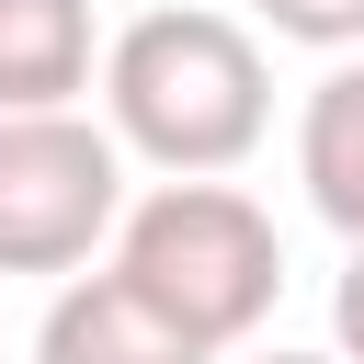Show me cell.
I'll return each mask as SVG.
<instances>
[{
	"mask_svg": "<svg viewBox=\"0 0 364 364\" xmlns=\"http://www.w3.org/2000/svg\"><path fill=\"white\" fill-rule=\"evenodd\" d=\"M34 364H216L182 318H159L114 262L102 273H80V284H57L46 296V318H34Z\"/></svg>",
	"mask_w": 364,
	"mask_h": 364,
	"instance_id": "277c9868",
	"label": "cell"
},
{
	"mask_svg": "<svg viewBox=\"0 0 364 364\" xmlns=\"http://www.w3.org/2000/svg\"><path fill=\"white\" fill-rule=\"evenodd\" d=\"M330 353L341 364H364V250L341 262V284H330Z\"/></svg>",
	"mask_w": 364,
	"mask_h": 364,
	"instance_id": "ba28073f",
	"label": "cell"
},
{
	"mask_svg": "<svg viewBox=\"0 0 364 364\" xmlns=\"http://www.w3.org/2000/svg\"><path fill=\"white\" fill-rule=\"evenodd\" d=\"M102 125L125 159L171 182H228L273 125L262 34L228 11H136L102 57Z\"/></svg>",
	"mask_w": 364,
	"mask_h": 364,
	"instance_id": "6da1fadb",
	"label": "cell"
},
{
	"mask_svg": "<svg viewBox=\"0 0 364 364\" xmlns=\"http://www.w3.org/2000/svg\"><path fill=\"white\" fill-rule=\"evenodd\" d=\"M296 182L341 228V250H364V57H341L307 91V114H296Z\"/></svg>",
	"mask_w": 364,
	"mask_h": 364,
	"instance_id": "8992f818",
	"label": "cell"
},
{
	"mask_svg": "<svg viewBox=\"0 0 364 364\" xmlns=\"http://www.w3.org/2000/svg\"><path fill=\"white\" fill-rule=\"evenodd\" d=\"M125 239V148L91 114H11L0 125V273H68Z\"/></svg>",
	"mask_w": 364,
	"mask_h": 364,
	"instance_id": "3957f363",
	"label": "cell"
},
{
	"mask_svg": "<svg viewBox=\"0 0 364 364\" xmlns=\"http://www.w3.org/2000/svg\"><path fill=\"white\" fill-rule=\"evenodd\" d=\"M114 273H125L159 318H182L205 353H228V341H250V330L273 318V296H284V239H273V216H262L239 182H159V193L125 205Z\"/></svg>",
	"mask_w": 364,
	"mask_h": 364,
	"instance_id": "7a4b0ae2",
	"label": "cell"
},
{
	"mask_svg": "<svg viewBox=\"0 0 364 364\" xmlns=\"http://www.w3.org/2000/svg\"><path fill=\"white\" fill-rule=\"evenodd\" d=\"M250 364H341V353H296V341H273V353H250Z\"/></svg>",
	"mask_w": 364,
	"mask_h": 364,
	"instance_id": "9c48e42d",
	"label": "cell"
},
{
	"mask_svg": "<svg viewBox=\"0 0 364 364\" xmlns=\"http://www.w3.org/2000/svg\"><path fill=\"white\" fill-rule=\"evenodd\" d=\"M284 46H318V57H353L364 46V0H250Z\"/></svg>",
	"mask_w": 364,
	"mask_h": 364,
	"instance_id": "52a82bcc",
	"label": "cell"
},
{
	"mask_svg": "<svg viewBox=\"0 0 364 364\" xmlns=\"http://www.w3.org/2000/svg\"><path fill=\"white\" fill-rule=\"evenodd\" d=\"M102 57L114 46L91 34V0H0V125L11 114H80Z\"/></svg>",
	"mask_w": 364,
	"mask_h": 364,
	"instance_id": "5b68a950",
	"label": "cell"
}]
</instances>
